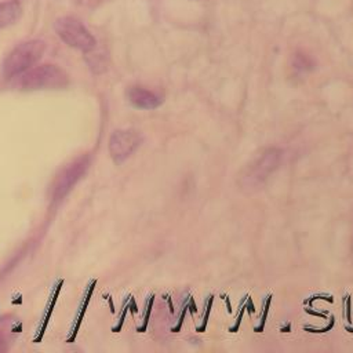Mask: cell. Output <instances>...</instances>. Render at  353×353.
<instances>
[{
  "instance_id": "1",
  "label": "cell",
  "mask_w": 353,
  "mask_h": 353,
  "mask_svg": "<svg viewBox=\"0 0 353 353\" xmlns=\"http://www.w3.org/2000/svg\"><path fill=\"white\" fill-rule=\"evenodd\" d=\"M46 41L34 39L28 40L11 50L3 62V73L6 77H17L33 68L46 51Z\"/></svg>"
},
{
  "instance_id": "2",
  "label": "cell",
  "mask_w": 353,
  "mask_h": 353,
  "mask_svg": "<svg viewBox=\"0 0 353 353\" xmlns=\"http://www.w3.org/2000/svg\"><path fill=\"white\" fill-rule=\"evenodd\" d=\"M17 85L22 90H54L68 85V74L55 65L33 66L17 76Z\"/></svg>"
},
{
  "instance_id": "3",
  "label": "cell",
  "mask_w": 353,
  "mask_h": 353,
  "mask_svg": "<svg viewBox=\"0 0 353 353\" xmlns=\"http://www.w3.org/2000/svg\"><path fill=\"white\" fill-rule=\"evenodd\" d=\"M283 159V152L277 148H270L250 163L240 178L241 188L251 190L261 186L269 175L279 167Z\"/></svg>"
},
{
  "instance_id": "4",
  "label": "cell",
  "mask_w": 353,
  "mask_h": 353,
  "mask_svg": "<svg viewBox=\"0 0 353 353\" xmlns=\"http://www.w3.org/2000/svg\"><path fill=\"white\" fill-rule=\"evenodd\" d=\"M54 29L65 44L85 54L91 52L97 46V40L91 32L73 17L58 18L54 23Z\"/></svg>"
},
{
  "instance_id": "5",
  "label": "cell",
  "mask_w": 353,
  "mask_h": 353,
  "mask_svg": "<svg viewBox=\"0 0 353 353\" xmlns=\"http://www.w3.org/2000/svg\"><path fill=\"white\" fill-rule=\"evenodd\" d=\"M142 137L134 130H117L109 139V152L114 161L121 163L128 159L141 145Z\"/></svg>"
},
{
  "instance_id": "6",
  "label": "cell",
  "mask_w": 353,
  "mask_h": 353,
  "mask_svg": "<svg viewBox=\"0 0 353 353\" xmlns=\"http://www.w3.org/2000/svg\"><path fill=\"white\" fill-rule=\"evenodd\" d=\"M88 165L87 159H80L77 161H74L73 164H70L68 168H65L58 178L54 182V188H52V193H54V200H58L61 197L65 196V193H68V190L79 181V178L84 174L85 168Z\"/></svg>"
},
{
  "instance_id": "7",
  "label": "cell",
  "mask_w": 353,
  "mask_h": 353,
  "mask_svg": "<svg viewBox=\"0 0 353 353\" xmlns=\"http://www.w3.org/2000/svg\"><path fill=\"white\" fill-rule=\"evenodd\" d=\"M127 98L132 106L139 109H154L163 102V98L157 92L141 85L130 87L127 90Z\"/></svg>"
},
{
  "instance_id": "8",
  "label": "cell",
  "mask_w": 353,
  "mask_h": 353,
  "mask_svg": "<svg viewBox=\"0 0 353 353\" xmlns=\"http://www.w3.org/2000/svg\"><path fill=\"white\" fill-rule=\"evenodd\" d=\"M22 15V7L18 0L0 3V29L14 25Z\"/></svg>"
},
{
  "instance_id": "9",
  "label": "cell",
  "mask_w": 353,
  "mask_h": 353,
  "mask_svg": "<svg viewBox=\"0 0 353 353\" xmlns=\"http://www.w3.org/2000/svg\"><path fill=\"white\" fill-rule=\"evenodd\" d=\"M108 0H76V3L81 7L85 8H97L99 6H102L103 3H106Z\"/></svg>"
}]
</instances>
